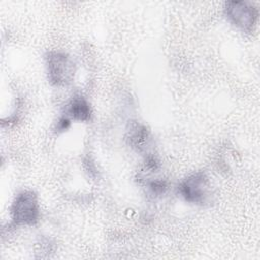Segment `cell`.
Returning <instances> with one entry per match:
<instances>
[{"instance_id":"obj_1","label":"cell","mask_w":260,"mask_h":260,"mask_svg":"<svg viewBox=\"0 0 260 260\" xmlns=\"http://www.w3.org/2000/svg\"><path fill=\"white\" fill-rule=\"evenodd\" d=\"M49 81L56 86H65L72 82L75 65L71 57L63 52H50L46 57Z\"/></svg>"},{"instance_id":"obj_2","label":"cell","mask_w":260,"mask_h":260,"mask_svg":"<svg viewBox=\"0 0 260 260\" xmlns=\"http://www.w3.org/2000/svg\"><path fill=\"white\" fill-rule=\"evenodd\" d=\"M11 218L15 225H34L40 218V206L32 191L20 192L12 202Z\"/></svg>"},{"instance_id":"obj_3","label":"cell","mask_w":260,"mask_h":260,"mask_svg":"<svg viewBox=\"0 0 260 260\" xmlns=\"http://www.w3.org/2000/svg\"><path fill=\"white\" fill-rule=\"evenodd\" d=\"M209 180L205 173L197 172L187 177L178 187L179 194L190 203L203 204L209 194Z\"/></svg>"},{"instance_id":"obj_4","label":"cell","mask_w":260,"mask_h":260,"mask_svg":"<svg viewBox=\"0 0 260 260\" xmlns=\"http://www.w3.org/2000/svg\"><path fill=\"white\" fill-rule=\"evenodd\" d=\"M224 10L229 19L243 31L250 32L256 25L258 11L249 2L230 1L225 3Z\"/></svg>"},{"instance_id":"obj_5","label":"cell","mask_w":260,"mask_h":260,"mask_svg":"<svg viewBox=\"0 0 260 260\" xmlns=\"http://www.w3.org/2000/svg\"><path fill=\"white\" fill-rule=\"evenodd\" d=\"M127 140L132 148L142 152L146 150L150 144V133L145 126L139 122L132 121L127 127Z\"/></svg>"},{"instance_id":"obj_6","label":"cell","mask_w":260,"mask_h":260,"mask_svg":"<svg viewBox=\"0 0 260 260\" xmlns=\"http://www.w3.org/2000/svg\"><path fill=\"white\" fill-rule=\"evenodd\" d=\"M65 114L68 119L87 122L91 119L92 111L88 101L82 95H74L70 99L65 107Z\"/></svg>"},{"instance_id":"obj_7","label":"cell","mask_w":260,"mask_h":260,"mask_svg":"<svg viewBox=\"0 0 260 260\" xmlns=\"http://www.w3.org/2000/svg\"><path fill=\"white\" fill-rule=\"evenodd\" d=\"M147 189L153 196H160L166 193L168 185L164 180H152L147 183Z\"/></svg>"},{"instance_id":"obj_8","label":"cell","mask_w":260,"mask_h":260,"mask_svg":"<svg viewBox=\"0 0 260 260\" xmlns=\"http://www.w3.org/2000/svg\"><path fill=\"white\" fill-rule=\"evenodd\" d=\"M70 126V119H68L66 116L59 119L57 123V130L58 131H64Z\"/></svg>"}]
</instances>
